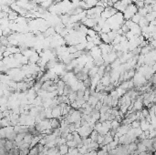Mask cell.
I'll return each instance as SVG.
<instances>
[{"label": "cell", "mask_w": 156, "mask_h": 155, "mask_svg": "<svg viewBox=\"0 0 156 155\" xmlns=\"http://www.w3.org/2000/svg\"><path fill=\"white\" fill-rule=\"evenodd\" d=\"M147 150V148L143 145V144H142L141 142L140 143L137 144V151H138L139 152H145Z\"/></svg>", "instance_id": "obj_11"}, {"label": "cell", "mask_w": 156, "mask_h": 155, "mask_svg": "<svg viewBox=\"0 0 156 155\" xmlns=\"http://www.w3.org/2000/svg\"><path fill=\"white\" fill-rule=\"evenodd\" d=\"M153 155H154V154H153Z\"/></svg>", "instance_id": "obj_16"}, {"label": "cell", "mask_w": 156, "mask_h": 155, "mask_svg": "<svg viewBox=\"0 0 156 155\" xmlns=\"http://www.w3.org/2000/svg\"><path fill=\"white\" fill-rule=\"evenodd\" d=\"M138 12V7L135 6V4H130V6H128L125 10L122 12V15L124 18V20H130V18H132L133 16L135 15Z\"/></svg>", "instance_id": "obj_2"}, {"label": "cell", "mask_w": 156, "mask_h": 155, "mask_svg": "<svg viewBox=\"0 0 156 155\" xmlns=\"http://www.w3.org/2000/svg\"><path fill=\"white\" fill-rule=\"evenodd\" d=\"M124 22V18L121 12H117L115 15H113L106 20V23L109 25L110 30H117L121 28V25H123Z\"/></svg>", "instance_id": "obj_1"}, {"label": "cell", "mask_w": 156, "mask_h": 155, "mask_svg": "<svg viewBox=\"0 0 156 155\" xmlns=\"http://www.w3.org/2000/svg\"><path fill=\"white\" fill-rule=\"evenodd\" d=\"M89 52H90V56L92 58V59H98V58H101V55H102V54H101V48L99 47V46H94Z\"/></svg>", "instance_id": "obj_4"}, {"label": "cell", "mask_w": 156, "mask_h": 155, "mask_svg": "<svg viewBox=\"0 0 156 155\" xmlns=\"http://www.w3.org/2000/svg\"><path fill=\"white\" fill-rule=\"evenodd\" d=\"M144 18H146V20H147L148 22H151V21H153V20H155V18H156V13H155V11L149 12L147 15L145 16Z\"/></svg>", "instance_id": "obj_6"}, {"label": "cell", "mask_w": 156, "mask_h": 155, "mask_svg": "<svg viewBox=\"0 0 156 155\" xmlns=\"http://www.w3.org/2000/svg\"><path fill=\"white\" fill-rule=\"evenodd\" d=\"M117 12L118 11H117L113 6H108V7H105L103 11L101 12V18L105 19V20H107L108 18H110V17H112L113 15H115Z\"/></svg>", "instance_id": "obj_3"}, {"label": "cell", "mask_w": 156, "mask_h": 155, "mask_svg": "<svg viewBox=\"0 0 156 155\" xmlns=\"http://www.w3.org/2000/svg\"><path fill=\"white\" fill-rule=\"evenodd\" d=\"M61 126L60 120L58 119H56V118H51L50 119V127L51 129L56 130V129H59Z\"/></svg>", "instance_id": "obj_5"}, {"label": "cell", "mask_w": 156, "mask_h": 155, "mask_svg": "<svg viewBox=\"0 0 156 155\" xmlns=\"http://www.w3.org/2000/svg\"><path fill=\"white\" fill-rule=\"evenodd\" d=\"M38 153H39V151H38V143L36 144L34 147H32L31 149H29V154H31V155H38Z\"/></svg>", "instance_id": "obj_8"}, {"label": "cell", "mask_w": 156, "mask_h": 155, "mask_svg": "<svg viewBox=\"0 0 156 155\" xmlns=\"http://www.w3.org/2000/svg\"><path fill=\"white\" fill-rule=\"evenodd\" d=\"M5 148L6 150H11L13 149V141H10V140H6V143H5Z\"/></svg>", "instance_id": "obj_12"}, {"label": "cell", "mask_w": 156, "mask_h": 155, "mask_svg": "<svg viewBox=\"0 0 156 155\" xmlns=\"http://www.w3.org/2000/svg\"><path fill=\"white\" fill-rule=\"evenodd\" d=\"M68 151H69V147L67 144H63V145H60L59 148H58V152L60 155H65L68 153Z\"/></svg>", "instance_id": "obj_7"}, {"label": "cell", "mask_w": 156, "mask_h": 155, "mask_svg": "<svg viewBox=\"0 0 156 155\" xmlns=\"http://www.w3.org/2000/svg\"><path fill=\"white\" fill-rule=\"evenodd\" d=\"M142 18V17H141V16L139 15L138 13H136L135 15L133 16V17H132L131 18H130V21H132L133 23L138 24V23H139V21L141 20V18Z\"/></svg>", "instance_id": "obj_9"}, {"label": "cell", "mask_w": 156, "mask_h": 155, "mask_svg": "<svg viewBox=\"0 0 156 155\" xmlns=\"http://www.w3.org/2000/svg\"><path fill=\"white\" fill-rule=\"evenodd\" d=\"M44 155H48V154H47V153H45V154H44Z\"/></svg>", "instance_id": "obj_15"}, {"label": "cell", "mask_w": 156, "mask_h": 155, "mask_svg": "<svg viewBox=\"0 0 156 155\" xmlns=\"http://www.w3.org/2000/svg\"><path fill=\"white\" fill-rule=\"evenodd\" d=\"M19 155H27L29 153V149H23V150H19Z\"/></svg>", "instance_id": "obj_14"}, {"label": "cell", "mask_w": 156, "mask_h": 155, "mask_svg": "<svg viewBox=\"0 0 156 155\" xmlns=\"http://www.w3.org/2000/svg\"><path fill=\"white\" fill-rule=\"evenodd\" d=\"M97 34H98V33L96 32V31H94L92 28H88L86 36H89V37H90V38H94L95 36H97Z\"/></svg>", "instance_id": "obj_10"}, {"label": "cell", "mask_w": 156, "mask_h": 155, "mask_svg": "<svg viewBox=\"0 0 156 155\" xmlns=\"http://www.w3.org/2000/svg\"><path fill=\"white\" fill-rule=\"evenodd\" d=\"M67 145H68V147H69V148H76V142L75 141H74V140H68V141H67Z\"/></svg>", "instance_id": "obj_13"}]
</instances>
